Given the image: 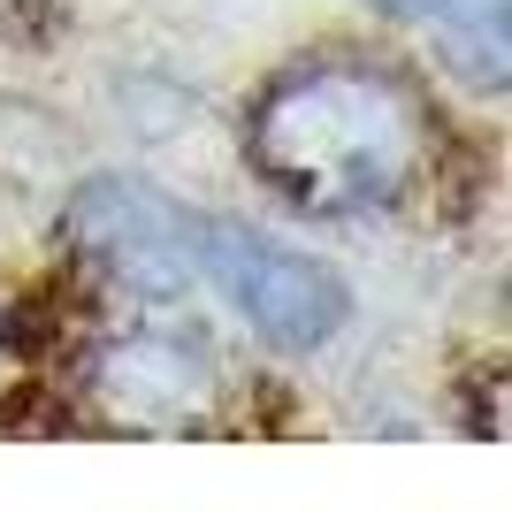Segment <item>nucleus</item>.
<instances>
[{"label": "nucleus", "mask_w": 512, "mask_h": 512, "mask_svg": "<svg viewBox=\"0 0 512 512\" xmlns=\"http://www.w3.org/2000/svg\"><path fill=\"white\" fill-rule=\"evenodd\" d=\"M245 138L253 169L306 214H383L428 176L436 115L398 69L321 54L260 92Z\"/></svg>", "instance_id": "obj_1"}, {"label": "nucleus", "mask_w": 512, "mask_h": 512, "mask_svg": "<svg viewBox=\"0 0 512 512\" xmlns=\"http://www.w3.org/2000/svg\"><path fill=\"white\" fill-rule=\"evenodd\" d=\"M199 276L222 283V299L283 352L329 344L344 329V314H352V291H344V276L329 260L299 253V245H276L253 222H199Z\"/></svg>", "instance_id": "obj_2"}, {"label": "nucleus", "mask_w": 512, "mask_h": 512, "mask_svg": "<svg viewBox=\"0 0 512 512\" xmlns=\"http://www.w3.org/2000/svg\"><path fill=\"white\" fill-rule=\"evenodd\" d=\"M69 245L130 299H176L199 276V222L138 176H92L69 199Z\"/></svg>", "instance_id": "obj_3"}, {"label": "nucleus", "mask_w": 512, "mask_h": 512, "mask_svg": "<svg viewBox=\"0 0 512 512\" xmlns=\"http://www.w3.org/2000/svg\"><path fill=\"white\" fill-rule=\"evenodd\" d=\"M54 16V0H0V39H31Z\"/></svg>", "instance_id": "obj_4"}, {"label": "nucleus", "mask_w": 512, "mask_h": 512, "mask_svg": "<svg viewBox=\"0 0 512 512\" xmlns=\"http://www.w3.org/2000/svg\"><path fill=\"white\" fill-rule=\"evenodd\" d=\"M375 8H383V16H398V23H436L451 0H375Z\"/></svg>", "instance_id": "obj_5"}]
</instances>
